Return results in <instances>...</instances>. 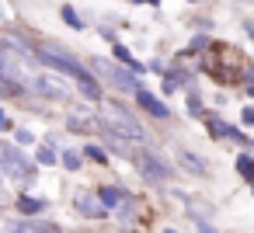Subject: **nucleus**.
<instances>
[{"mask_svg":"<svg viewBox=\"0 0 254 233\" xmlns=\"http://www.w3.org/2000/svg\"><path fill=\"white\" fill-rule=\"evenodd\" d=\"M0 177L18 181L25 191H32V184L39 181V167L32 164V153H25L11 139H0Z\"/></svg>","mask_w":254,"mask_h":233,"instance_id":"obj_1","label":"nucleus"},{"mask_svg":"<svg viewBox=\"0 0 254 233\" xmlns=\"http://www.w3.org/2000/svg\"><path fill=\"white\" fill-rule=\"evenodd\" d=\"M112 125V132H119L122 139H129L132 146H150V132L146 125L132 115V108H126L119 98H105V112H101Z\"/></svg>","mask_w":254,"mask_h":233,"instance_id":"obj_2","label":"nucleus"},{"mask_svg":"<svg viewBox=\"0 0 254 233\" xmlns=\"http://www.w3.org/2000/svg\"><path fill=\"white\" fill-rule=\"evenodd\" d=\"M32 56H35V66L56 70V73H63V77H70V80H77V77L87 73V66H84L70 49H63L60 42H35V46H32Z\"/></svg>","mask_w":254,"mask_h":233,"instance_id":"obj_3","label":"nucleus"},{"mask_svg":"<svg viewBox=\"0 0 254 233\" xmlns=\"http://www.w3.org/2000/svg\"><path fill=\"white\" fill-rule=\"evenodd\" d=\"M129 160H132L136 174H139L146 184H153V188H160V184H167V181L174 177L171 160H164V153H160V150H153V146H136Z\"/></svg>","mask_w":254,"mask_h":233,"instance_id":"obj_4","label":"nucleus"},{"mask_svg":"<svg viewBox=\"0 0 254 233\" xmlns=\"http://www.w3.org/2000/svg\"><path fill=\"white\" fill-rule=\"evenodd\" d=\"M87 66H91V73H94V80H98L101 87H112V91H119V94H132V91L139 87V77H132L126 66H119V63L108 59V56H91Z\"/></svg>","mask_w":254,"mask_h":233,"instance_id":"obj_5","label":"nucleus"},{"mask_svg":"<svg viewBox=\"0 0 254 233\" xmlns=\"http://www.w3.org/2000/svg\"><path fill=\"white\" fill-rule=\"evenodd\" d=\"M32 66L0 39V80H11V84H18V87H28V80H32Z\"/></svg>","mask_w":254,"mask_h":233,"instance_id":"obj_6","label":"nucleus"},{"mask_svg":"<svg viewBox=\"0 0 254 233\" xmlns=\"http://www.w3.org/2000/svg\"><path fill=\"white\" fill-rule=\"evenodd\" d=\"M28 91H32V94H39L42 101H56V105H63V101H70V98H73V87H70V84H63L60 77H49V73H32Z\"/></svg>","mask_w":254,"mask_h":233,"instance_id":"obj_7","label":"nucleus"},{"mask_svg":"<svg viewBox=\"0 0 254 233\" xmlns=\"http://www.w3.org/2000/svg\"><path fill=\"white\" fill-rule=\"evenodd\" d=\"M132 98H136V108H139L143 115H150L153 122H171V105H167V101H160L153 91L136 87V91H132Z\"/></svg>","mask_w":254,"mask_h":233,"instance_id":"obj_8","label":"nucleus"},{"mask_svg":"<svg viewBox=\"0 0 254 233\" xmlns=\"http://www.w3.org/2000/svg\"><path fill=\"white\" fill-rule=\"evenodd\" d=\"M73 209H77L80 219H91V223L108 219V209H101V202H98V195L91 188H77L73 191Z\"/></svg>","mask_w":254,"mask_h":233,"instance_id":"obj_9","label":"nucleus"},{"mask_svg":"<svg viewBox=\"0 0 254 233\" xmlns=\"http://www.w3.org/2000/svg\"><path fill=\"white\" fill-rule=\"evenodd\" d=\"M66 129L70 132H80V136H91L94 132V112L80 101V105H70L66 108Z\"/></svg>","mask_w":254,"mask_h":233,"instance_id":"obj_10","label":"nucleus"},{"mask_svg":"<svg viewBox=\"0 0 254 233\" xmlns=\"http://www.w3.org/2000/svg\"><path fill=\"white\" fill-rule=\"evenodd\" d=\"M73 91L84 98V105H98V101H105V87L94 80V73H91V70H87L84 77H77V80H73Z\"/></svg>","mask_w":254,"mask_h":233,"instance_id":"obj_11","label":"nucleus"},{"mask_svg":"<svg viewBox=\"0 0 254 233\" xmlns=\"http://www.w3.org/2000/svg\"><path fill=\"white\" fill-rule=\"evenodd\" d=\"M108 59H115L119 66H126V70H129L132 77H139V73H146V66H143V63H139V59L132 56V49H129V46H122L119 39L112 42V56H108Z\"/></svg>","mask_w":254,"mask_h":233,"instance_id":"obj_12","label":"nucleus"},{"mask_svg":"<svg viewBox=\"0 0 254 233\" xmlns=\"http://www.w3.org/2000/svg\"><path fill=\"white\" fill-rule=\"evenodd\" d=\"M174 157H178V164H181L191 177H205V174H209V160H205V157H198V153H191V150H185V146H178Z\"/></svg>","mask_w":254,"mask_h":233,"instance_id":"obj_13","label":"nucleus"},{"mask_svg":"<svg viewBox=\"0 0 254 233\" xmlns=\"http://www.w3.org/2000/svg\"><path fill=\"white\" fill-rule=\"evenodd\" d=\"M14 209H18L25 219H35V216H42V212L49 209V202L39 198V195H32V191H21V195L14 198Z\"/></svg>","mask_w":254,"mask_h":233,"instance_id":"obj_14","label":"nucleus"},{"mask_svg":"<svg viewBox=\"0 0 254 233\" xmlns=\"http://www.w3.org/2000/svg\"><path fill=\"white\" fill-rule=\"evenodd\" d=\"M112 216H115V219H119L122 226L136 223V219H139V198H136L132 191H126V198H122V202H119V205L112 209Z\"/></svg>","mask_w":254,"mask_h":233,"instance_id":"obj_15","label":"nucleus"},{"mask_svg":"<svg viewBox=\"0 0 254 233\" xmlns=\"http://www.w3.org/2000/svg\"><path fill=\"white\" fill-rule=\"evenodd\" d=\"M94 195H98V202H101V209H108V216H112V209L126 198V188L122 184H101V188H94Z\"/></svg>","mask_w":254,"mask_h":233,"instance_id":"obj_16","label":"nucleus"},{"mask_svg":"<svg viewBox=\"0 0 254 233\" xmlns=\"http://www.w3.org/2000/svg\"><path fill=\"white\" fill-rule=\"evenodd\" d=\"M56 167H63L66 174H77V171L84 167V157H80V150H70V146H60V160H56Z\"/></svg>","mask_w":254,"mask_h":233,"instance_id":"obj_17","label":"nucleus"},{"mask_svg":"<svg viewBox=\"0 0 254 233\" xmlns=\"http://www.w3.org/2000/svg\"><path fill=\"white\" fill-rule=\"evenodd\" d=\"M80 157H84V160H91V164H98V167H105V164L112 160V157L105 153V146H101V143H94V139H87V143L80 146Z\"/></svg>","mask_w":254,"mask_h":233,"instance_id":"obj_18","label":"nucleus"},{"mask_svg":"<svg viewBox=\"0 0 254 233\" xmlns=\"http://www.w3.org/2000/svg\"><path fill=\"white\" fill-rule=\"evenodd\" d=\"M233 167H237V174H240V181H244V184H251V181H254V157H251V150H240V153H237V160H233Z\"/></svg>","mask_w":254,"mask_h":233,"instance_id":"obj_19","label":"nucleus"},{"mask_svg":"<svg viewBox=\"0 0 254 233\" xmlns=\"http://www.w3.org/2000/svg\"><path fill=\"white\" fill-rule=\"evenodd\" d=\"M60 18H63L66 28H73V32H87V21L80 18V11H77L73 4H63V7H60Z\"/></svg>","mask_w":254,"mask_h":233,"instance_id":"obj_20","label":"nucleus"},{"mask_svg":"<svg viewBox=\"0 0 254 233\" xmlns=\"http://www.w3.org/2000/svg\"><path fill=\"white\" fill-rule=\"evenodd\" d=\"M25 233H63V226L53 223V219L35 216V219H25Z\"/></svg>","mask_w":254,"mask_h":233,"instance_id":"obj_21","label":"nucleus"},{"mask_svg":"<svg viewBox=\"0 0 254 233\" xmlns=\"http://www.w3.org/2000/svg\"><path fill=\"white\" fill-rule=\"evenodd\" d=\"M56 160H60V150H53V146H35V157H32V164L35 167H56Z\"/></svg>","mask_w":254,"mask_h":233,"instance_id":"obj_22","label":"nucleus"},{"mask_svg":"<svg viewBox=\"0 0 254 233\" xmlns=\"http://www.w3.org/2000/svg\"><path fill=\"white\" fill-rule=\"evenodd\" d=\"M185 108H188V115H191V118H202V115H205V101H202L198 87H191V91L185 94Z\"/></svg>","mask_w":254,"mask_h":233,"instance_id":"obj_23","label":"nucleus"},{"mask_svg":"<svg viewBox=\"0 0 254 233\" xmlns=\"http://www.w3.org/2000/svg\"><path fill=\"white\" fill-rule=\"evenodd\" d=\"M11 132H14V139H11L14 146H21V150H25V146H39V136H35L32 129H25V125H14Z\"/></svg>","mask_w":254,"mask_h":233,"instance_id":"obj_24","label":"nucleus"},{"mask_svg":"<svg viewBox=\"0 0 254 233\" xmlns=\"http://www.w3.org/2000/svg\"><path fill=\"white\" fill-rule=\"evenodd\" d=\"M178 91H181V84H178V77H174L171 70H164V77H160V94H164V98H174Z\"/></svg>","mask_w":254,"mask_h":233,"instance_id":"obj_25","label":"nucleus"},{"mask_svg":"<svg viewBox=\"0 0 254 233\" xmlns=\"http://www.w3.org/2000/svg\"><path fill=\"white\" fill-rule=\"evenodd\" d=\"M28 94V87H18V84H11V80H0V98H25Z\"/></svg>","mask_w":254,"mask_h":233,"instance_id":"obj_26","label":"nucleus"},{"mask_svg":"<svg viewBox=\"0 0 254 233\" xmlns=\"http://www.w3.org/2000/svg\"><path fill=\"white\" fill-rule=\"evenodd\" d=\"M251 125H254V108H251V105H244V108H240V129L247 132Z\"/></svg>","mask_w":254,"mask_h":233,"instance_id":"obj_27","label":"nucleus"},{"mask_svg":"<svg viewBox=\"0 0 254 233\" xmlns=\"http://www.w3.org/2000/svg\"><path fill=\"white\" fill-rule=\"evenodd\" d=\"M0 233H25V219H7Z\"/></svg>","mask_w":254,"mask_h":233,"instance_id":"obj_28","label":"nucleus"},{"mask_svg":"<svg viewBox=\"0 0 254 233\" xmlns=\"http://www.w3.org/2000/svg\"><path fill=\"white\" fill-rule=\"evenodd\" d=\"M11 129H14V118H11L4 108H0V132H11Z\"/></svg>","mask_w":254,"mask_h":233,"instance_id":"obj_29","label":"nucleus"},{"mask_svg":"<svg viewBox=\"0 0 254 233\" xmlns=\"http://www.w3.org/2000/svg\"><path fill=\"white\" fill-rule=\"evenodd\" d=\"M46 146H53V150H60L63 146V139H60V132L53 129V132H46Z\"/></svg>","mask_w":254,"mask_h":233,"instance_id":"obj_30","label":"nucleus"},{"mask_svg":"<svg viewBox=\"0 0 254 233\" xmlns=\"http://www.w3.org/2000/svg\"><path fill=\"white\" fill-rule=\"evenodd\" d=\"M191 223H195V230H198V233H216V226H212L209 219H191Z\"/></svg>","mask_w":254,"mask_h":233,"instance_id":"obj_31","label":"nucleus"},{"mask_svg":"<svg viewBox=\"0 0 254 233\" xmlns=\"http://www.w3.org/2000/svg\"><path fill=\"white\" fill-rule=\"evenodd\" d=\"M150 70L153 73H164V59H150Z\"/></svg>","mask_w":254,"mask_h":233,"instance_id":"obj_32","label":"nucleus"},{"mask_svg":"<svg viewBox=\"0 0 254 233\" xmlns=\"http://www.w3.org/2000/svg\"><path fill=\"white\" fill-rule=\"evenodd\" d=\"M129 4H150V7H160V0H129Z\"/></svg>","mask_w":254,"mask_h":233,"instance_id":"obj_33","label":"nucleus"},{"mask_svg":"<svg viewBox=\"0 0 254 233\" xmlns=\"http://www.w3.org/2000/svg\"><path fill=\"white\" fill-rule=\"evenodd\" d=\"M160 233H178V230H174V226H164V230H160Z\"/></svg>","mask_w":254,"mask_h":233,"instance_id":"obj_34","label":"nucleus"},{"mask_svg":"<svg viewBox=\"0 0 254 233\" xmlns=\"http://www.w3.org/2000/svg\"><path fill=\"white\" fill-rule=\"evenodd\" d=\"M188 4H202V0H188Z\"/></svg>","mask_w":254,"mask_h":233,"instance_id":"obj_35","label":"nucleus"},{"mask_svg":"<svg viewBox=\"0 0 254 233\" xmlns=\"http://www.w3.org/2000/svg\"><path fill=\"white\" fill-rule=\"evenodd\" d=\"M0 191H4V177H0Z\"/></svg>","mask_w":254,"mask_h":233,"instance_id":"obj_36","label":"nucleus"},{"mask_svg":"<svg viewBox=\"0 0 254 233\" xmlns=\"http://www.w3.org/2000/svg\"><path fill=\"white\" fill-rule=\"evenodd\" d=\"M240 4H247V0H240Z\"/></svg>","mask_w":254,"mask_h":233,"instance_id":"obj_37","label":"nucleus"},{"mask_svg":"<svg viewBox=\"0 0 254 233\" xmlns=\"http://www.w3.org/2000/svg\"><path fill=\"white\" fill-rule=\"evenodd\" d=\"M122 233H129V230H122Z\"/></svg>","mask_w":254,"mask_h":233,"instance_id":"obj_38","label":"nucleus"}]
</instances>
